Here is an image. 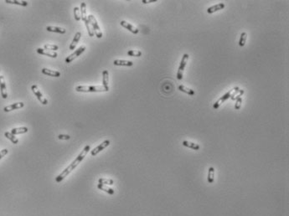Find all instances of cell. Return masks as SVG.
<instances>
[{"label": "cell", "instance_id": "1", "mask_svg": "<svg viewBox=\"0 0 289 216\" xmlns=\"http://www.w3.org/2000/svg\"><path fill=\"white\" fill-rule=\"evenodd\" d=\"M91 150V147H90V145H86L85 147L84 148V149L82 150V152L78 155V157L75 158L66 169L60 174V175H58L57 177L56 178V181L59 183H60L63 179H65V177H67L74 169L79 165V163L82 161V160L84 159L85 158V157L86 156V154L89 152V151Z\"/></svg>", "mask_w": 289, "mask_h": 216}, {"label": "cell", "instance_id": "2", "mask_svg": "<svg viewBox=\"0 0 289 216\" xmlns=\"http://www.w3.org/2000/svg\"><path fill=\"white\" fill-rule=\"evenodd\" d=\"M75 91L78 92H107L109 89L103 85H78L75 87Z\"/></svg>", "mask_w": 289, "mask_h": 216}, {"label": "cell", "instance_id": "3", "mask_svg": "<svg viewBox=\"0 0 289 216\" xmlns=\"http://www.w3.org/2000/svg\"><path fill=\"white\" fill-rule=\"evenodd\" d=\"M87 19L92 26V28L93 29L94 35H96V36L98 38V39H101L102 37V33L101 31V28L99 27L98 25V23L96 21V19L95 18V16L92 15V14H90L89 16H87Z\"/></svg>", "mask_w": 289, "mask_h": 216}, {"label": "cell", "instance_id": "4", "mask_svg": "<svg viewBox=\"0 0 289 216\" xmlns=\"http://www.w3.org/2000/svg\"><path fill=\"white\" fill-rule=\"evenodd\" d=\"M189 56L188 54H185L183 56V58L181 60V62H180V65L178 66V72H177V79L178 80H182L183 78V72L185 70V68L187 65V61L189 60Z\"/></svg>", "mask_w": 289, "mask_h": 216}, {"label": "cell", "instance_id": "5", "mask_svg": "<svg viewBox=\"0 0 289 216\" xmlns=\"http://www.w3.org/2000/svg\"><path fill=\"white\" fill-rule=\"evenodd\" d=\"M31 90H32V91L34 92V94L35 95V96L37 97L38 100L40 102V103H42L43 105H45V106L48 104L47 99L44 96V95L41 93V91L39 90V88H38V86L36 85H33L31 86Z\"/></svg>", "mask_w": 289, "mask_h": 216}, {"label": "cell", "instance_id": "6", "mask_svg": "<svg viewBox=\"0 0 289 216\" xmlns=\"http://www.w3.org/2000/svg\"><path fill=\"white\" fill-rule=\"evenodd\" d=\"M85 50V46H84V45H82V46H81L80 48H78L75 52H73L71 55H70L69 56L65 59V63H67V64L71 63V62H72L74 60H75L77 57L80 56L84 52Z\"/></svg>", "mask_w": 289, "mask_h": 216}, {"label": "cell", "instance_id": "7", "mask_svg": "<svg viewBox=\"0 0 289 216\" xmlns=\"http://www.w3.org/2000/svg\"><path fill=\"white\" fill-rule=\"evenodd\" d=\"M110 145V141L109 140H106V141L102 142L100 145H98L96 148H95L93 150L91 151V155L94 157L96 156V154H98L100 152H102V150H104L107 147H108Z\"/></svg>", "mask_w": 289, "mask_h": 216}, {"label": "cell", "instance_id": "8", "mask_svg": "<svg viewBox=\"0 0 289 216\" xmlns=\"http://www.w3.org/2000/svg\"><path fill=\"white\" fill-rule=\"evenodd\" d=\"M233 91H234V88L232 89V90H231L230 91H228L227 93H225V94L224 95H222L215 103L214 104V106H213V107H214V109H217L219 106H220V104H222L223 102H225L227 99H229V98H231V93L233 92Z\"/></svg>", "mask_w": 289, "mask_h": 216}, {"label": "cell", "instance_id": "9", "mask_svg": "<svg viewBox=\"0 0 289 216\" xmlns=\"http://www.w3.org/2000/svg\"><path fill=\"white\" fill-rule=\"evenodd\" d=\"M0 91H1V95L3 99H6L8 97V92L6 89V83L4 77L3 75H0Z\"/></svg>", "mask_w": 289, "mask_h": 216}, {"label": "cell", "instance_id": "10", "mask_svg": "<svg viewBox=\"0 0 289 216\" xmlns=\"http://www.w3.org/2000/svg\"><path fill=\"white\" fill-rule=\"evenodd\" d=\"M38 54L39 55H43V56H46L51 57V58H56L58 56L57 53L56 51H50V50H47V49H42V48H38L36 49Z\"/></svg>", "mask_w": 289, "mask_h": 216}, {"label": "cell", "instance_id": "11", "mask_svg": "<svg viewBox=\"0 0 289 216\" xmlns=\"http://www.w3.org/2000/svg\"><path fill=\"white\" fill-rule=\"evenodd\" d=\"M24 106V102H17V103H14L12 105H9V106H7L3 108V111L5 112H11V111H14V110H17V109H19V108H22Z\"/></svg>", "mask_w": 289, "mask_h": 216}, {"label": "cell", "instance_id": "12", "mask_svg": "<svg viewBox=\"0 0 289 216\" xmlns=\"http://www.w3.org/2000/svg\"><path fill=\"white\" fill-rule=\"evenodd\" d=\"M120 24H121L123 28H127L128 30H129L130 32H132V34H134V35H137V34L139 32V30H138V28H135L134 26H132V24H130L129 23H128L127 21H124V20H122V21H121Z\"/></svg>", "mask_w": 289, "mask_h": 216}, {"label": "cell", "instance_id": "13", "mask_svg": "<svg viewBox=\"0 0 289 216\" xmlns=\"http://www.w3.org/2000/svg\"><path fill=\"white\" fill-rule=\"evenodd\" d=\"M42 73L45 75H49V76H53V77H60V73L58 70H50L47 68H43L42 69Z\"/></svg>", "mask_w": 289, "mask_h": 216}, {"label": "cell", "instance_id": "14", "mask_svg": "<svg viewBox=\"0 0 289 216\" xmlns=\"http://www.w3.org/2000/svg\"><path fill=\"white\" fill-rule=\"evenodd\" d=\"M81 37V32H77V33L75 34V37L73 39V40H72L71 45H70V49H71V50L75 49V47H76V45H77V44H78V42L80 41Z\"/></svg>", "mask_w": 289, "mask_h": 216}, {"label": "cell", "instance_id": "15", "mask_svg": "<svg viewBox=\"0 0 289 216\" xmlns=\"http://www.w3.org/2000/svg\"><path fill=\"white\" fill-rule=\"evenodd\" d=\"M224 8H225V4L223 3H220L215 4L214 6H212V7H210V8L207 9V13H208V14H213V13L216 12V11L223 9Z\"/></svg>", "mask_w": 289, "mask_h": 216}, {"label": "cell", "instance_id": "16", "mask_svg": "<svg viewBox=\"0 0 289 216\" xmlns=\"http://www.w3.org/2000/svg\"><path fill=\"white\" fill-rule=\"evenodd\" d=\"M113 64L115 66H132L133 62L129 60H116L113 61Z\"/></svg>", "mask_w": 289, "mask_h": 216}, {"label": "cell", "instance_id": "17", "mask_svg": "<svg viewBox=\"0 0 289 216\" xmlns=\"http://www.w3.org/2000/svg\"><path fill=\"white\" fill-rule=\"evenodd\" d=\"M28 129L26 127H16V128H13L11 130V133L14 134V136L15 135H19V134H24V133H26L28 132Z\"/></svg>", "mask_w": 289, "mask_h": 216}, {"label": "cell", "instance_id": "18", "mask_svg": "<svg viewBox=\"0 0 289 216\" xmlns=\"http://www.w3.org/2000/svg\"><path fill=\"white\" fill-rule=\"evenodd\" d=\"M108 82H109V73L107 70H104L102 71V85L105 88L109 89Z\"/></svg>", "mask_w": 289, "mask_h": 216}, {"label": "cell", "instance_id": "19", "mask_svg": "<svg viewBox=\"0 0 289 216\" xmlns=\"http://www.w3.org/2000/svg\"><path fill=\"white\" fill-rule=\"evenodd\" d=\"M182 144L186 147V148H191L193 150H199V145L197 144V143H195V142H188V141H183L182 142Z\"/></svg>", "mask_w": 289, "mask_h": 216}, {"label": "cell", "instance_id": "20", "mask_svg": "<svg viewBox=\"0 0 289 216\" xmlns=\"http://www.w3.org/2000/svg\"><path fill=\"white\" fill-rule=\"evenodd\" d=\"M81 19L83 20V22H86L88 19H87V15H86V4L85 3H81Z\"/></svg>", "mask_w": 289, "mask_h": 216}, {"label": "cell", "instance_id": "21", "mask_svg": "<svg viewBox=\"0 0 289 216\" xmlns=\"http://www.w3.org/2000/svg\"><path fill=\"white\" fill-rule=\"evenodd\" d=\"M46 30L49 32H54V33H59V34H65V28L56 27V26H47Z\"/></svg>", "mask_w": 289, "mask_h": 216}, {"label": "cell", "instance_id": "22", "mask_svg": "<svg viewBox=\"0 0 289 216\" xmlns=\"http://www.w3.org/2000/svg\"><path fill=\"white\" fill-rule=\"evenodd\" d=\"M178 90H179L180 91H182V92H185V93H186V94L189 95H195V91H193V90L188 88V87H186L185 85H178Z\"/></svg>", "mask_w": 289, "mask_h": 216}, {"label": "cell", "instance_id": "23", "mask_svg": "<svg viewBox=\"0 0 289 216\" xmlns=\"http://www.w3.org/2000/svg\"><path fill=\"white\" fill-rule=\"evenodd\" d=\"M214 179V169L213 167H210L209 170H208V183H213Z\"/></svg>", "mask_w": 289, "mask_h": 216}, {"label": "cell", "instance_id": "24", "mask_svg": "<svg viewBox=\"0 0 289 216\" xmlns=\"http://www.w3.org/2000/svg\"><path fill=\"white\" fill-rule=\"evenodd\" d=\"M4 136H5L8 139H9L10 141L12 142L14 144H18V143H19V139H18L14 134H12L10 132H5Z\"/></svg>", "mask_w": 289, "mask_h": 216}, {"label": "cell", "instance_id": "25", "mask_svg": "<svg viewBox=\"0 0 289 216\" xmlns=\"http://www.w3.org/2000/svg\"><path fill=\"white\" fill-rule=\"evenodd\" d=\"M97 188H99L100 190H103V191H105L106 193H107V194H111V195L114 194V190H113L112 188L107 187V186H106V185H104V184L98 183V184H97Z\"/></svg>", "mask_w": 289, "mask_h": 216}, {"label": "cell", "instance_id": "26", "mask_svg": "<svg viewBox=\"0 0 289 216\" xmlns=\"http://www.w3.org/2000/svg\"><path fill=\"white\" fill-rule=\"evenodd\" d=\"M5 3H10V4H17V5H20V6H27L28 5V2L27 1H17V0H6Z\"/></svg>", "mask_w": 289, "mask_h": 216}, {"label": "cell", "instance_id": "27", "mask_svg": "<svg viewBox=\"0 0 289 216\" xmlns=\"http://www.w3.org/2000/svg\"><path fill=\"white\" fill-rule=\"evenodd\" d=\"M98 183L101 184H104V185H112L114 183V181L112 179H104V178H101L98 179Z\"/></svg>", "mask_w": 289, "mask_h": 216}, {"label": "cell", "instance_id": "28", "mask_svg": "<svg viewBox=\"0 0 289 216\" xmlns=\"http://www.w3.org/2000/svg\"><path fill=\"white\" fill-rule=\"evenodd\" d=\"M246 39H247V34L246 32H243L242 33L241 35V37H240V40H239V45L241 47H243L246 44Z\"/></svg>", "mask_w": 289, "mask_h": 216}, {"label": "cell", "instance_id": "29", "mask_svg": "<svg viewBox=\"0 0 289 216\" xmlns=\"http://www.w3.org/2000/svg\"><path fill=\"white\" fill-rule=\"evenodd\" d=\"M128 56H133V57H139L142 56V52L140 50H134V49H131L128 51Z\"/></svg>", "mask_w": 289, "mask_h": 216}, {"label": "cell", "instance_id": "30", "mask_svg": "<svg viewBox=\"0 0 289 216\" xmlns=\"http://www.w3.org/2000/svg\"><path fill=\"white\" fill-rule=\"evenodd\" d=\"M74 16H75V19L76 21H80L81 19L80 8H78V7H75L74 8Z\"/></svg>", "mask_w": 289, "mask_h": 216}, {"label": "cell", "instance_id": "31", "mask_svg": "<svg viewBox=\"0 0 289 216\" xmlns=\"http://www.w3.org/2000/svg\"><path fill=\"white\" fill-rule=\"evenodd\" d=\"M85 26H86V29H87V31H88L89 36H91V37H93L94 36L93 29L92 28V26H91V24H90L89 21L87 20L86 22H85Z\"/></svg>", "mask_w": 289, "mask_h": 216}, {"label": "cell", "instance_id": "32", "mask_svg": "<svg viewBox=\"0 0 289 216\" xmlns=\"http://www.w3.org/2000/svg\"><path fill=\"white\" fill-rule=\"evenodd\" d=\"M44 49H47V50H57V49H59V47H58V45H50V44H47V45H44Z\"/></svg>", "mask_w": 289, "mask_h": 216}, {"label": "cell", "instance_id": "33", "mask_svg": "<svg viewBox=\"0 0 289 216\" xmlns=\"http://www.w3.org/2000/svg\"><path fill=\"white\" fill-rule=\"evenodd\" d=\"M242 98L240 97L236 100V102L235 104V110H239L241 108V106H242Z\"/></svg>", "mask_w": 289, "mask_h": 216}, {"label": "cell", "instance_id": "34", "mask_svg": "<svg viewBox=\"0 0 289 216\" xmlns=\"http://www.w3.org/2000/svg\"><path fill=\"white\" fill-rule=\"evenodd\" d=\"M58 138L60 140H69L71 139V137L69 135H65V134H60L58 135Z\"/></svg>", "mask_w": 289, "mask_h": 216}, {"label": "cell", "instance_id": "35", "mask_svg": "<svg viewBox=\"0 0 289 216\" xmlns=\"http://www.w3.org/2000/svg\"><path fill=\"white\" fill-rule=\"evenodd\" d=\"M8 152H9V150L8 149H3L2 151H0V159H2L5 155H7L8 154Z\"/></svg>", "mask_w": 289, "mask_h": 216}, {"label": "cell", "instance_id": "36", "mask_svg": "<svg viewBox=\"0 0 289 216\" xmlns=\"http://www.w3.org/2000/svg\"><path fill=\"white\" fill-rule=\"evenodd\" d=\"M244 92H245V91H244V90H240V91H239V94L237 95L236 96H235L232 100H233V101H235V100L236 101L238 98H240V97H242V95L244 94Z\"/></svg>", "mask_w": 289, "mask_h": 216}, {"label": "cell", "instance_id": "37", "mask_svg": "<svg viewBox=\"0 0 289 216\" xmlns=\"http://www.w3.org/2000/svg\"><path fill=\"white\" fill-rule=\"evenodd\" d=\"M153 2H156V0H152V1H146V0H142V3H153Z\"/></svg>", "mask_w": 289, "mask_h": 216}]
</instances>
